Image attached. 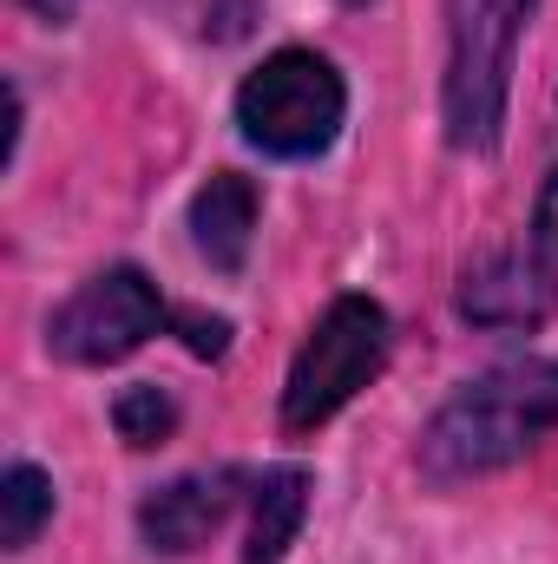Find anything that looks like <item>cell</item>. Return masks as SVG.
Wrapping results in <instances>:
<instances>
[{"label":"cell","mask_w":558,"mask_h":564,"mask_svg":"<svg viewBox=\"0 0 558 564\" xmlns=\"http://www.w3.org/2000/svg\"><path fill=\"white\" fill-rule=\"evenodd\" d=\"M558 426V361H506L466 381L420 433L427 479H473L526 459Z\"/></svg>","instance_id":"cell-1"},{"label":"cell","mask_w":558,"mask_h":564,"mask_svg":"<svg viewBox=\"0 0 558 564\" xmlns=\"http://www.w3.org/2000/svg\"><path fill=\"white\" fill-rule=\"evenodd\" d=\"M526 13L533 0H447V139L460 151L500 139Z\"/></svg>","instance_id":"cell-2"},{"label":"cell","mask_w":558,"mask_h":564,"mask_svg":"<svg viewBox=\"0 0 558 564\" xmlns=\"http://www.w3.org/2000/svg\"><path fill=\"white\" fill-rule=\"evenodd\" d=\"M388 361V315L382 302L368 295H342L329 302V315L309 328L296 368H289V388H282V426L289 433H309L329 414H342Z\"/></svg>","instance_id":"cell-3"},{"label":"cell","mask_w":558,"mask_h":564,"mask_svg":"<svg viewBox=\"0 0 558 564\" xmlns=\"http://www.w3.org/2000/svg\"><path fill=\"white\" fill-rule=\"evenodd\" d=\"M342 79L322 53H302V46H282L270 53L244 93H237V126L244 139L277 151V158H315L322 144L335 139L342 126Z\"/></svg>","instance_id":"cell-4"},{"label":"cell","mask_w":558,"mask_h":564,"mask_svg":"<svg viewBox=\"0 0 558 564\" xmlns=\"http://www.w3.org/2000/svg\"><path fill=\"white\" fill-rule=\"evenodd\" d=\"M158 328H164V302H158L151 276L119 263V270L93 276L46 322V341H53V355L79 361V368H106V361H126L132 348H144Z\"/></svg>","instance_id":"cell-5"},{"label":"cell","mask_w":558,"mask_h":564,"mask_svg":"<svg viewBox=\"0 0 558 564\" xmlns=\"http://www.w3.org/2000/svg\"><path fill=\"white\" fill-rule=\"evenodd\" d=\"M230 506H237V473L230 466L224 473H184L139 506V532L151 552H197L224 525Z\"/></svg>","instance_id":"cell-6"},{"label":"cell","mask_w":558,"mask_h":564,"mask_svg":"<svg viewBox=\"0 0 558 564\" xmlns=\"http://www.w3.org/2000/svg\"><path fill=\"white\" fill-rule=\"evenodd\" d=\"M191 230H197V250L211 257V270L237 276L250 257V230H257V184L237 171H217L191 204Z\"/></svg>","instance_id":"cell-7"},{"label":"cell","mask_w":558,"mask_h":564,"mask_svg":"<svg viewBox=\"0 0 558 564\" xmlns=\"http://www.w3.org/2000/svg\"><path fill=\"white\" fill-rule=\"evenodd\" d=\"M309 512V473L302 466H270L250 492V564H277Z\"/></svg>","instance_id":"cell-8"},{"label":"cell","mask_w":558,"mask_h":564,"mask_svg":"<svg viewBox=\"0 0 558 564\" xmlns=\"http://www.w3.org/2000/svg\"><path fill=\"white\" fill-rule=\"evenodd\" d=\"M539 282L533 270H519V263H486V270H466V289H460V308L473 315V322H539L546 315V295H539Z\"/></svg>","instance_id":"cell-9"},{"label":"cell","mask_w":558,"mask_h":564,"mask_svg":"<svg viewBox=\"0 0 558 564\" xmlns=\"http://www.w3.org/2000/svg\"><path fill=\"white\" fill-rule=\"evenodd\" d=\"M46 519H53V479L26 459L7 466V479H0V539H7V552H26Z\"/></svg>","instance_id":"cell-10"},{"label":"cell","mask_w":558,"mask_h":564,"mask_svg":"<svg viewBox=\"0 0 558 564\" xmlns=\"http://www.w3.org/2000/svg\"><path fill=\"white\" fill-rule=\"evenodd\" d=\"M112 426H119L126 446H158V440H171L178 408H171V394H158L151 381H139V388H126V394L112 401Z\"/></svg>","instance_id":"cell-11"},{"label":"cell","mask_w":558,"mask_h":564,"mask_svg":"<svg viewBox=\"0 0 558 564\" xmlns=\"http://www.w3.org/2000/svg\"><path fill=\"white\" fill-rule=\"evenodd\" d=\"M533 257H539V276L558 289V171L539 191V217H533Z\"/></svg>","instance_id":"cell-12"},{"label":"cell","mask_w":558,"mask_h":564,"mask_svg":"<svg viewBox=\"0 0 558 564\" xmlns=\"http://www.w3.org/2000/svg\"><path fill=\"white\" fill-rule=\"evenodd\" d=\"M184 328H191L184 341H191L197 355H224V335H230L224 322H204V315H184Z\"/></svg>","instance_id":"cell-13"}]
</instances>
